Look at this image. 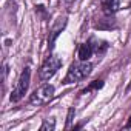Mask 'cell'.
<instances>
[{
	"mask_svg": "<svg viewBox=\"0 0 131 131\" xmlns=\"http://www.w3.org/2000/svg\"><path fill=\"white\" fill-rule=\"evenodd\" d=\"M93 52H94L93 45H91V43H83V45H80V48H79V59H80V60H88V59L93 56Z\"/></svg>",
	"mask_w": 131,
	"mask_h": 131,
	"instance_id": "6",
	"label": "cell"
},
{
	"mask_svg": "<svg viewBox=\"0 0 131 131\" xmlns=\"http://www.w3.org/2000/svg\"><path fill=\"white\" fill-rule=\"evenodd\" d=\"M100 5L105 14H114L120 8V0H100Z\"/></svg>",
	"mask_w": 131,
	"mask_h": 131,
	"instance_id": "5",
	"label": "cell"
},
{
	"mask_svg": "<svg viewBox=\"0 0 131 131\" xmlns=\"http://www.w3.org/2000/svg\"><path fill=\"white\" fill-rule=\"evenodd\" d=\"M29 80H31V71H29V68L26 67L23 71H22V74H20V77H19V80H17V85H16V88H14V91H13V94H11V102H19V100H22L23 99V96L26 94V91H28V88H29Z\"/></svg>",
	"mask_w": 131,
	"mask_h": 131,
	"instance_id": "2",
	"label": "cell"
},
{
	"mask_svg": "<svg viewBox=\"0 0 131 131\" xmlns=\"http://www.w3.org/2000/svg\"><path fill=\"white\" fill-rule=\"evenodd\" d=\"M54 96V86L49 85V83H45L42 85L39 90L34 91V94L31 96L29 102L32 105H43V103H48Z\"/></svg>",
	"mask_w": 131,
	"mask_h": 131,
	"instance_id": "4",
	"label": "cell"
},
{
	"mask_svg": "<svg viewBox=\"0 0 131 131\" xmlns=\"http://www.w3.org/2000/svg\"><path fill=\"white\" fill-rule=\"evenodd\" d=\"M125 126H126V128H131V117H129V120H128V123H126Z\"/></svg>",
	"mask_w": 131,
	"mask_h": 131,
	"instance_id": "11",
	"label": "cell"
},
{
	"mask_svg": "<svg viewBox=\"0 0 131 131\" xmlns=\"http://www.w3.org/2000/svg\"><path fill=\"white\" fill-rule=\"evenodd\" d=\"M65 25H67V22H65V20H62V22H59L54 28H52V31H51V39H49V43L52 45L54 43V40L57 39V36L60 34V31L65 28Z\"/></svg>",
	"mask_w": 131,
	"mask_h": 131,
	"instance_id": "7",
	"label": "cell"
},
{
	"mask_svg": "<svg viewBox=\"0 0 131 131\" xmlns=\"http://www.w3.org/2000/svg\"><path fill=\"white\" fill-rule=\"evenodd\" d=\"M65 2H67V3H71V2H74V0H65Z\"/></svg>",
	"mask_w": 131,
	"mask_h": 131,
	"instance_id": "12",
	"label": "cell"
},
{
	"mask_svg": "<svg viewBox=\"0 0 131 131\" xmlns=\"http://www.w3.org/2000/svg\"><path fill=\"white\" fill-rule=\"evenodd\" d=\"M91 70H93V65L86 60L73 63L67 73V76H65V83H76V82L83 80L91 73Z\"/></svg>",
	"mask_w": 131,
	"mask_h": 131,
	"instance_id": "1",
	"label": "cell"
},
{
	"mask_svg": "<svg viewBox=\"0 0 131 131\" xmlns=\"http://www.w3.org/2000/svg\"><path fill=\"white\" fill-rule=\"evenodd\" d=\"M74 116H76V110H74V108H70L68 116H67V129H70V128H71V123H73Z\"/></svg>",
	"mask_w": 131,
	"mask_h": 131,
	"instance_id": "10",
	"label": "cell"
},
{
	"mask_svg": "<svg viewBox=\"0 0 131 131\" xmlns=\"http://www.w3.org/2000/svg\"><path fill=\"white\" fill-rule=\"evenodd\" d=\"M60 65H62V60L57 56H49L43 62V65L40 67V70H39V77L42 80H49L57 73V70L60 68Z\"/></svg>",
	"mask_w": 131,
	"mask_h": 131,
	"instance_id": "3",
	"label": "cell"
},
{
	"mask_svg": "<svg viewBox=\"0 0 131 131\" xmlns=\"http://www.w3.org/2000/svg\"><path fill=\"white\" fill-rule=\"evenodd\" d=\"M102 86H103V82H102V80H94V82L90 83V86H88L86 90H83V94H86V93H90V91H93V90H99V88H102Z\"/></svg>",
	"mask_w": 131,
	"mask_h": 131,
	"instance_id": "9",
	"label": "cell"
},
{
	"mask_svg": "<svg viewBox=\"0 0 131 131\" xmlns=\"http://www.w3.org/2000/svg\"><path fill=\"white\" fill-rule=\"evenodd\" d=\"M56 128V120L54 119H45L42 126H40V131H52Z\"/></svg>",
	"mask_w": 131,
	"mask_h": 131,
	"instance_id": "8",
	"label": "cell"
}]
</instances>
